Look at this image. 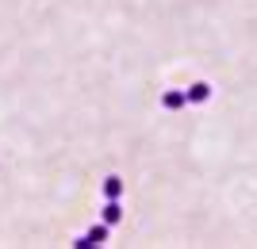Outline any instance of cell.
<instances>
[{"mask_svg": "<svg viewBox=\"0 0 257 249\" xmlns=\"http://www.w3.org/2000/svg\"><path fill=\"white\" fill-rule=\"evenodd\" d=\"M104 241H107V222H96V226L88 230L85 238H77L73 245L77 249H96V245H104Z\"/></svg>", "mask_w": 257, "mask_h": 249, "instance_id": "obj_1", "label": "cell"}, {"mask_svg": "<svg viewBox=\"0 0 257 249\" xmlns=\"http://www.w3.org/2000/svg\"><path fill=\"white\" fill-rule=\"evenodd\" d=\"M211 100V85L207 81H196V85L184 88V104H207Z\"/></svg>", "mask_w": 257, "mask_h": 249, "instance_id": "obj_2", "label": "cell"}, {"mask_svg": "<svg viewBox=\"0 0 257 249\" xmlns=\"http://www.w3.org/2000/svg\"><path fill=\"white\" fill-rule=\"evenodd\" d=\"M119 218H123V207H119V199H107V203H104V222H107V226H115Z\"/></svg>", "mask_w": 257, "mask_h": 249, "instance_id": "obj_3", "label": "cell"}, {"mask_svg": "<svg viewBox=\"0 0 257 249\" xmlns=\"http://www.w3.org/2000/svg\"><path fill=\"white\" fill-rule=\"evenodd\" d=\"M161 108L165 111H181L184 108V92H165V96H161Z\"/></svg>", "mask_w": 257, "mask_h": 249, "instance_id": "obj_4", "label": "cell"}, {"mask_svg": "<svg viewBox=\"0 0 257 249\" xmlns=\"http://www.w3.org/2000/svg\"><path fill=\"white\" fill-rule=\"evenodd\" d=\"M119 195H123V180H119V176H107L104 180V199H119Z\"/></svg>", "mask_w": 257, "mask_h": 249, "instance_id": "obj_5", "label": "cell"}]
</instances>
